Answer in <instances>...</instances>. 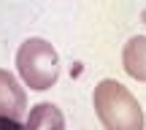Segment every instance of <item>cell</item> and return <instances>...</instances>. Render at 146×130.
I'll list each match as a JSON object with an SVG mask.
<instances>
[{"label": "cell", "mask_w": 146, "mask_h": 130, "mask_svg": "<svg viewBox=\"0 0 146 130\" xmlns=\"http://www.w3.org/2000/svg\"><path fill=\"white\" fill-rule=\"evenodd\" d=\"M25 130H65V119L62 111L54 103H38L27 117Z\"/></svg>", "instance_id": "obj_5"}, {"label": "cell", "mask_w": 146, "mask_h": 130, "mask_svg": "<svg viewBox=\"0 0 146 130\" xmlns=\"http://www.w3.org/2000/svg\"><path fill=\"white\" fill-rule=\"evenodd\" d=\"M95 111L106 130H143L141 103L130 95L125 84L114 79H103L95 87Z\"/></svg>", "instance_id": "obj_1"}, {"label": "cell", "mask_w": 146, "mask_h": 130, "mask_svg": "<svg viewBox=\"0 0 146 130\" xmlns=\"http://www.w3.org/2000/svg\"><path fill=\"white\" fill-rule=\"evenodd\" d=\"M122 63L133 79L146 81V35H135L127 41L125 52H122Z\"/></svg>", "instance_id": "obj_4"}, {"label": "cell", "mask_w": 146, "mask_h": 130, "mask_svg": "<svg viewBox=\"0 0 146 130\" xmlns=\"http://www.w3.org/2000/svg\"><path fill=\"white\" fill-rule=\"evenodd\" d=\"M16 68L30 89H49L60 76V57L43 38H27L16 52Z\"/></svg>", "instance_id": "obj_2"}, {"label": "cell", "mask_w": 146, "mask_h": 130, "mask_svg": "<svg viewBox=\"0 0 146 130\" xmlns=\"http://www.w3.org/2000/svg\"><path fill=\"white\" fill-rule=\"evenodd\" d=\"M0 130H25L16 119H8V117H0Z\"/></svg>", "instance_id": "obj_6"}, {"label": "cell", "mask_w": 146, "mask_h": 130, "mask_svg": "<svg viewBox=\"0 0 146 130\" xmlns=\"http://www.w3.org/2000/svg\"><path fill=\"white\" fill-rule=\"evenodd\" d=\"M27 111V98L25 89L19 87L14 76L8 71H0V117H8V119L19 122Z\"/></svg>", "instance_id": "obj_3"}]
</instances>
